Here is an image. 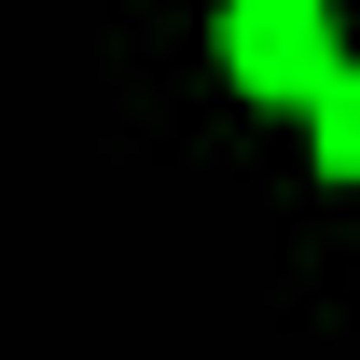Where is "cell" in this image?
I'll use <instances>...</instances> for the list:
<instances>
[{
	"mask_svg": "<svg viewBox=\"0 0 360 360\" xmlns=\"http://www.w3.org/2000/svg\"><path fill=\"white\" fill-rule=\"evenodd\" d=\"M222 70L250 97H305L333 70V14L319 0H222Z\"/></svg>",
	"mask_w": 360,
	"mask_h": 360,
	"instance_id": "1",
	"label": "cell"
},
{
	"mask_svg": "<svg viewBox=\"0 0 360 360\" xmlns=\"http://www.w3.org/2000/svg\"><path fill=\"white\" fill-rule=\"evenodd\" d=\"M305 111H319V167H333V180H360V84H347V70H319V84H305Z\"/></svg>",
	"mask_w": 360,
	"mask_h": 360,
	"instance_id": "2",
	"label": "cell"
}]
</instances>
